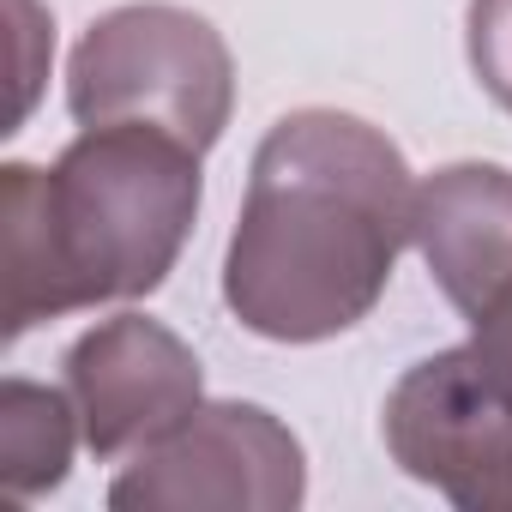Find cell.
<instances>
[{
	"instance_id": "obj_1",
	"label": "cell",
	"mask_w": 512,
	"mask_h": 512,
	"mask_svg": "<svg viewBox=\"0 0 512 512\" xmlns=\"http://www.w3.org/2000/svg\"><path fill=\"white\" fill-rule=\"evenodd\" d=\"M416 241V175L362 115L296 109L247 169L223 302L266 344H326L374 314Z\"/></svg>"
},
{
	"instance_id": "obj_2",
	"label": "cell",
	"mask_w": 512,
	"mask_h": 512,
	"mask_svg": "<svg viewBox=\"0 0 512 512\" xmlns=\"http://www.w3.org/2000/svg\"><path fill=\"white\" fill-rule=\"evenodd\" d=\"M199 145L145 121L79 127L49 163L0 169V272H7V344L31 326L151 296L199 217Z\"/></svg>"
},
{
	"instance_id": "obj_3",
	"label": "cell",
	"mask_w": 512,
	"mask_h": 512,
	"mask_svg": "<svg viewBox=\"0 0 512 512\" xmlns=\"http://www.w3.org/2000/svg\"><path fill=\"white\" fill-rule=\"evenodd\" d=\"M67 109L79 127L145 121L211 151L235 109V61L217 25L193 7L133 0L79 37L67 61Z\"/></svg>"
},
{
	"instance_id": "obj_4",
	"label": "cell",
	"mask_w": 512,
	"mask_h": 512,
	"mask_svg": "<svg viewBox=\"0 0 512 512\" xmlns=\"http://www.w3.org/2000/svg\"><path fill=\"white\" fill-rule=\"evenodd\" d=\"M308 494V458L302 440L266 410L217 398L199 404L187 422H175L145 452L121 458V476L109 482V506L121 512H290Z\"/></svg>"
},
{
	"instance_id": "obj_5",
	"label": "cell",
	"mask_w": 512,
	"mask_h": 512,
	"mask_svg": "<svg viewBox=\"0 0 512 512\" xmlns=\"http://www.w3.org/2000/svg\"><path fill=\"white\" fill-rule=\"evenodd\" d=\"M380 434L398 470L452 506H512V398L470 350V338L398 374L380 410Z\"/></svg>"
},
{
	"instance_id": "obj_6",
	"label": "cell",
	"mask_w": 512,
	"mask_h": 512,
	"mask_svg": "<svg viewBox=\"0 0 512 512\" xmlns=\"http://www.w3.org/2000/svg\"><path fill=\"white\" fill-rule=\"evenodd\" d=\"M61 368L67 398L79 410V434L103 464L145 452L205 404L199 356L151 314H115L91 326L85 338H73Z\"/></svg>"
},
{
	"instance_id": "obj_7",
	"label": "cell",
	"mask_w": 512,
	"mask_h": 512,
	"mask_svg": "<svg viewBox=\"0 0 512 512\" xmlns=\"http://www.w3.org/2000/svg\"><path fill=\"white\" fill-rule=\"evenodd\" d=\"M416 253L464 320L512 284V169L446 163L416 181Z\"/></svg>"
},
{
	"instance_id": "obj_8",
	"label": "cell",
	"mask_w": 512,
	"mask_h": 512,
	"mask_svg": "<svg viewBox=\"0 0 512 512\" xmlns=\"http://www.w3.org/2000/svg\"><path fill=\"white\" fill-rule=\"evenodd\" d=\"M79 440L85 434L67 386H37L19 374L0 386V482L13 500H37L61 488Z\"/></svg>"
},
{
	"instance_id": "obj_9",
	"label": "cell",
	"mask_w": 512,
	"mask_h": 512,
	"mask_svg": "<svg viewBox=\"0 0 512 512\" xmlns=\"http://www.w3.org/2000/svg\"><path fill=\"white\" fill-rule=\"evenodd\" d=\"M464 43H470V73H476V85H482L500 109H512V0H470Z\"/></svg>"
},
{
	"instance_id": "obj_10",
	"label": "cell",
	"mask_w": 512,
	"mask_h": 512,
	"mask_svg": "<svg viewBox=\"0 0 512 512\" xmlns=\"http://www.w3.org/2000/svg\"><path fill=\"white\" fill-rule=\"evenodd\" d=\"M464 326H470V350L488 362V374H494V380L506 386V398H512V284H500Z\"/></svg>"
},
{
	"instance_id": "obj_11",
	"label": "cell",
	"mask_w": 512,
	"mask_h": 512,
	"mask_svg": "<svg viewBox=\"0 0 512 512\" xmlns=\"http://www.w3.org/2000/svg\"><path fill=\"white\" fill-rule=\"evenodd\" d=\"M13 19H19V103H13V127L31 115V103H37V61H31V43L37 37H49V19L37 13V0H13Z\"/></svg>"
}]
</instances>
